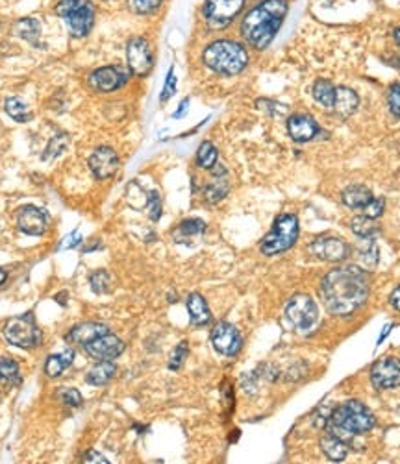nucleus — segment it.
Returning a JSON list of instances; mask_svg holds the SVG:
<instances>
[{
    "label": "nucleus",
    "mask_w": 400,
    "mask_h": 464,
    "mask_svg": "<svg viewBox=\"0 0 400 464\" xmlns=\"http://www.w3.org/2000/svg\"><path fill=\"white\" fill-rule=\"evenodd\" d=\"M371 285L367 274L358 267H341L322 278L321 300L332 315L348 316L367 302Z\"/></svg>",
    "instance_id": "nucleus-1"
},
{
    "label": "nucleus",
    "mask_w": 400,
    "mask_h": 464,
    "mask_svg": "<svg viewBox=\"0 0 400 464\" xmlns=\"http://www.w3.org/2000/svg\"><path fill=\"white\" fill-rule=\"evenodd\" d=\"M287 13V0H261L244 15L241 34L250 47L263 50L273 43Z\"/></svg>",
    "instance_id": "nucleus-2"
},
{
    "label": "nucleus",
    "mask_w": 400,
    "mask_h": 464,
    "mask_svg": "<svg viewBox=\"0 0 400 464\" xmlns=\"http://www.w3.org/2000/svg\"><path fill=\"white\" fill-rule=\"evenodd\" d=\"M374 426H376V420H374L369 409L358 400H348L347 403H343L341 407H338L332 413L330 423H328V431L348 442L356 435L369 433L371 429H374Z\"/></svg>",
    "instance_id": "nucleus-3"
},
{
    "label": "nucleus",
    "mask_w": 400,
    "mask_h": 464,
    "mask_svg": "<svg viewBox=\"0 0 400 464\" xmlns=\"http://www.w3.org/2000/svg\"><path fill=\"white\" fill-rule=\"evenodd\" d=\"M202 59L214 73L235 76L249 65V52L244 50V47L240 43L230 41V39H219L206 47Z\"/></svg>",
    "instance_id": "nucleus-4"
},
{
    "label": "nucleus",
    "mask_w": 400,
    "mask_h": 464,
    "mask_svg": "<svg viewBox=\"0 0 400 464\" xmlns=\"http://www.w3.org/2000/svg\"><path fill=\"white\" fill-rule=\"evenodd\" d=\"M56 15L65 21L73 37H85L95 24V6L89 0H60Z\"/></svg>",
    "instance_id": "nucleus-5"
},
{
    "label": "nucleus",
    "mask_w": 400,
    "mask_h": 464,
    "mask_svg": "<svg viewBox=\"0 0 400 464\" xmlns=\"http://www.w3.org/2000/svg\"><path fill=\"white\" fill-rule=\"evenodd\" d=\"M298 237V218L295 215H282L276 218L275 226L261 241L260 250L265 255L287 252Z\"/></svg>",
    "instance_id": "nucleus-6"
},
{
    "label": "nucleus",
    "mask_w": 400,
    "mask_h": 464,
    "mask_svg": "<svg viewBox=\"0 0 400 464\" xmlns=\"http://www.w3.org/2000/svg\"><path fill=\"white\" fill-rule=\"evenodd\" d=\"M4 337L10 344L22 348V350H32L41 344L43 333L37 328L32 315L15 316L4 325Z\"/></svg>",
    "instance_id": "nucleus-7"
},
{
    "label": "nucleus",
    "mask_w": 400,
    "mask_h": 464,
    "mask_svg": "<svg viewBox=\"0 0 400 464\" xmlns=\"http://www.w3.org/2000/svg\"><path fill=\"white\" fill-rule=\"evenodd\" d=\"M244 0H206L204 19L212 30H224L241 13Z\"/></svg>",
    "instance_id": "nucleus-8"
},
{
    "label": "nucleus",
    "mask_w": 400,
    "mask_h": 464,
    "mask_svg": "<svg viewBox=\"0 0 400 464\" xmlns=\"http://www.w3.org/2000/svg\"><path fill=\"white\" fill-rule=\"evenodd\" d=\"M286 316L295 328L308 330L317 320V304L308 294H295L286 305Z\"/></svg>",
    "instance_id": "nucleus-9"
},
{
    "label": "nucleus",
    "mask_w": 400,
    "mask_h": 464,
    "mask_svg": "<svg viewBox=\"0 0 400 464\" xmlns=\"http://www.w3.org/2000/svg\"><path fill=\"white\" fill-rule=\"evenodd\" d=\"M126 62L130 67L132 74L135 76H146L154 67V57H152L151 45L143 37H134L128 41L126 47Z\"/></svg>",
    "instance_id": "nucleus-10"
},
{
    "label": "nucleus",
    "mask_w": 400,
    "mask_h": 464,
    "mask_svg": "<svg viewBox=\"0 0 400 464\" xmlns=\"http://www.w3.org/2000/svg\"><path fill=\"white\" fill-rule=\"evenodd\" d=\"M212 344L221 356L234 357L241 350L243 341H241L240 331L235 330L234 325L228 322H219L212 331Z\"/></svg>",
    "instance_id": "nucleus-11"
},
{
    "label": "nucleus",
    "mask_w": 400,
    "mask_h": 464,
    "mask_svg": "<svg viewBox=\"0 0 400 464\" xmlns=\"http://www.w3.org/2000/svg\"><path fill=\"white\" fill-rule=\"evenodd\" d=\"M310 253L322 261H330V263H339L350 255V248L345 241L336 237H319L315 239L310 246Z\"/></svg>",
    "instance_id": "nucleus-12"
},
{
    "label": "nucleus",
    "mask_w": 400,
    "mask_h": 464,
    "mask_svg": "<svg viewBox=\"0 0 400 464\" xmlns=\"http://www.w3.org/2000/svg\"><path fill=\"white\" fill-rule=\"evenodd\" d=\"M371 381L378 388H396L400 387V359L385 357L374 363L371 368Z\"/></svg>",
    "instance_id": "nucleus-13"
},
{
    "label": "nucleus",
    "mask_w": 400,
    "mask_h": 464,
    "mask_svg": "<svg viewBox=\"0 0 400 464\" xmlns=\"http://www.w3.org/2000/svg\"><path fill=\"white\" fill-rule=\"evenodd\" d=\"M83 350L97 361H113L125 351V342L115 335H100L83 344Z\"/></svg>",
    "instance_id": "nucleus-14"
},
{
    "label": "nucleus",
    "mask_w": 400,
    "mask_h": 464,
    "mask_svg": "<svg viewBox=\"0 0 400 464\" xmlns=\"http://www.w3.org/2000/svg\"><path fill=\"white\" fill-rule=\"evenodd\" d=\"M126 80H128V74L123 69L108 65V67L97 69L89 76V85L95 91H99V93H113V91L125 85Z\"/></svg>",
    "instance_id": "nucleus-15"
},
{
    "label": "nucleus",
    "mask_w": 400,
    "mask_h": 464,
    "mask_svg": "<svg viewBox=\"0 0 400 464\" xmlns=\"http://www.w3.org/2000/svg\"><path fill=\"white\" fill-rule=\"evenodd\" d=\"M48 215L45 209L36 206H25L17 211V226L22 233L39 237L47 232L48 227Z\"/></svg>",
    "instance_id": "nucleus-16"
},
{
    "label": "nucleus",
    "mask_w": 400,
    "mask_h": 464,
    "mask_svg": "<svg viewBox=\"0 0 400 464\" xmlns=\"http://www.w3.org/2000/svg\"><path fill=\"white\" fill-rule=\"evenodd\" d=\"M89 169L97 180H109L119 171V155L109 146H99L89 157Z\"/></svg>",
    "instance_id": "nucleus-17"
},
{
    "label": "nucleus",
    "mask_w": 400,
    "mask_h": 464,
    "mask_svg": "<svg viewBox=\"0 0 400 464\" xmlns=\"http://www.w3.org/2000/svg\"><path fill=\"white\" fill-rule=\"evenodd\" d=\"M287 132L296 143H306L319 134V124L310 115L296 113L287 119Z\"/></svg>",
    "instance_id": "nucleus-18"
},
{
    "label": "nucleus",
    "mask_w": 400,
    "mask_h": 464,
    "mask_svg": "<svg viewBox=\"0 0 400 464\" xmlns=\"http://www.w3.org/2000/svg\"><path fill=\"white\" fill-rule=\"evenodd\" d=\"M209 171H214V180L209 181L206 189H204V196H206V200L209 204H217L224 198V196L228 195V180H226V169L223 165H219L215 163Z\"/></svg>",
    "instance_id": "nucleus-19"
},
{
    "label": "nucleus",
    "mask_w": 400,
    "mask_h": 464,
    "mask_svg": "<svg viewBox=\"0 0 400 464\" xmlns=\"http://www.w3.org/2000/svg\"><path fill=\"white\" fill-rule=\"evenodd\" d=\"M109 333L108 325L99 324V322H85V324L74 325L73 330L69 331L67 341L73 342V344H85V342L93 341L97 337L106 335Z\"/></svg>",
    "instance_id": "nucleus-20"
},
{
    "label": "nucleus",
    "mask_w": 400,
    "mask_h": 464,
    "mask_svg": "<svg viewBox=\"0 0 400 464\" xmlns=\"http://www.w3.org/2000/svg\"><path fill=\"white\" fill-rule=\"evenodd\" d=\"M359 98L350 87H336V100H333V111L341 117L348 119L358 109Z\"/></svg>",
    "instance_id": "nucleus-21"
},
{
    "label": "nucleus",
    "mask_w": 400,
    "mask_h": 464,
    "mask_svg": "<svg viewBox=\"0 0 400 464\" xmlns=\"http://www.w3.org/2000/svg\"><path fill=\"white\" fill-rule=\"evenodd\" d=\"M187 313H189L191 324L197 325V328L206 325L209 320H212V313H209L206 300L197 293H193L187 296Z\"/></svg>",
    "instance_id": "nucleus-22"
},
{
    "label": "nucleus",
    "mask_w": 400,
    "mask_h": 464,
    "mask_svg": "<svg viewBox=\"0 0 400 464\" xmlns=\"http://www.w3.org/2000/svg\"><path fill=\"white\" fill-rule=\"evenodd\" d=\"M321 449L324 457H328L332 463H341V461L347 459L348 455V444L333 433H330V431L326 435H322Z\"/></svg>",
    "instance_id": "nucleus-23"
},
{
    "label": "nucleus",
    "mask_w": 400,
    "mask_h": 464,
    "mask_svg": "<svg viewBox=\"0 0 400 464\" xmlns=\"http://www.w3.org/2000/svg\"><path fill=\"white\" fill-rule=\"evenodd\" d=\"M373 198H374L373 192H371L369 189L364 185L347 187V189L343 191V195H341V200H343V204L347 207H350V209H364V207L367 206Z\"/></svg>",
    "instance_id": "nucleus-24"
},
{
    "label": "nucleus",
    "mask_w": 400,
    "mask_h": 464,
    "mask_svg": "<svg viewBox=\"0 0 400 464\" xmlns=\"http://www.w3.org/2000/svg\"><path fill=\"white\" fill-rule=\"evenodd\" d=\"M73 361H74L73 350H65L63 353H57V356L56 353H54V356H48L47 363H45V374H47L48 377L56 379V377L62 376L63 372L73 365Z\"/></svg>",
    "instance_id": "nucleus-25"
},
{
    "label": "nucleus",
    "mask_w": 400,
    "mask_h": 464,
    "mask_svg": "<svg viewBox=\"0 0 400 464\" xmlns=\"http://www.w3.org/2000/svg\"><path fill=\"white\" fill-rule=\"evenodd\" d=\"M115 372H117V367H115L113 363L100 361V365H97V367L85 376V381H88V385H91V387H104V385H108V383L113 379Z\"/></svg>",
    "instance_id": "nucleus-26"
},
{
    "label": "nucleus",
    "mask_w": 400,
    "mask_h": 464,
    "mask_svg": "<svg viewBox=\"0 0 400 464\" xmlns=\"http://www.w3.org/2000/svg\"><path fill=\"white\" fill-rule=\"evenodd\" d=\"M19 37L32 43L34 47H39V36H41V22L36 19H21L15 26Z\"/></svg>",
    "instance_id": "nucleus-27"
},
{
    "label": "nucleus",
    "mask_w": 400,
    "mask_h": 464,
    "mask_svg": "<svg viewBox=\"0 0 400 464\" xmlns=\"http://www.w3.org/2000/svg\"><path fill=\"white\" fill-rule=\"evenodd\" d=\"M4 109L6 113L10 115L11 119L17 122H28L32 119L30 109H28L27 102L19 97H10L4 100Z\"/></svg>",
    "instance_id": "nucleus-28"
},
{
    "label": "nucleus",
    "mask_w": 400,
    "mask_h": 464,
    "mask_svg": "<svg viewBox=\"0 0 400 464\" xmlns=\"http://www.w3.org/2000/svg\"><path fill=\"white\" fill-rule=\"evenodd\" d=\"M204 232H206V224H204L200 218H189V220H184L182 224L177 227L174 239L184 243V241H189V239L202 235Z\"/></svg>",
    "instance_id": "nucleus-29"
},
{
    "label": "nucleus",
    "mask_w": 400,
    "mask_h": 464,
    "mask_svg": "<svg viewBox=\"0 0 400 464\" xmlns=\"http://www.w3.org/2000/svg\"><path fill=\"white\" fill-rule=\"evenodd\" d=\"M313 98L321 104L322 108L332 109L333 108V100H336V87L332 83L326 82V80H317L313 83Z\"/></svg>",
    "instance_id": "nucleus-30"
},
{
    "label": "nucleus",
    "mask_w": 400,
    "mask_h": 464,
    "mask_svg": "<svg viewBox=\"0 0 400 464\" xmlns=\"http://www.w3.org/2000/svg\"><path fill=\"white\" fill-rule=\"evenodd\" d=\"M352 232L358 235L359 239H373L376 233L380 232V226L376 218H371L367 215H361V217H356L350 224Z\"/></svg>",
    "instance_id": "nucleus-31"
},
{
    "label": "nucleus",
    "mask_w": 400,
    "mask_h": 464,
    "mask_svg": "<svg viewBox=\"0 0 400 464\" xmlns=\"http://www.w3.org/2000/svg\"><path fill=\"white\" fill-rule=\"evenodd\" d=\"M0 381L11 385V387L21 385V372H19V365L15 361L6 359V357L0 359Z\"/></svg>",
    "instance_id": "nucleus-32"
},
{
    "label": "nucleus",
    "mask_w": 400,
    "mask_h": 464,
    "mask_svg": "<svg viewBox=\"0 0 400 464\" xmlns=\"http://www.w3.org/2000/svg\"><path fill=\"white\" fill-rule=\"evenodd\" d=\"M217 148H215L209 141H204L202 145L198 146V152H197V165L200 167V169H212V167L217 163Z\"/></svg>",
    "instance_id": "nucleus-33"
},
{
    "label": "nucleus",
    "mask_w": 400,
    "mask_h": 464,
    "mask_svg": "<svg viewBox=\"0 0 400 464\" xmlns=\"http://www.w3.org/2000/svg\"><path fill=\"white\" fill-rule=\"evenodd\" d=\"M163 0H128V8L137 15H149L156 11Z\"/></svg>",
    "instance_id": "nucleus-34"
},
{
    "label": "nucleus",
    "mask_w": 400,
    "mask_h": 464,
    "mask_svg": "<svg viewBox=\"0 0 400 464\" xmlns=\"http://www.w3.org/2000/svg\"><path fill=\"white\" fill-rule=\"evenodd\" d=\"M89 283L95 294H106L109 290V274L106 270H97L91 274Z\"/></svg>",
    "instance_id": "nucleus-35"
},
{
    "label": "nucleus",
    "mask_w": 400,
    "mask_h": 464,
    "mask_svg": "<svg viewBox=\"0 0 400 464\" xmlns=\"http://www.w3.org/2000/svg\"><path fill=\"white\" fill-rule=\"evenodd\" d=\"M57 398L62 400V403H65V405H69V407H80L82 405V394H80L76 388H60L57 391Z\"/></svg>",
    "instance_id": "nucleus-36"
},
{
    "label": "nucleus",
    "mask_w": 400,
    "mask_h": 464,
    "mask_svg": "<svg viewBox=\"0 0 400 464\" xmlns=\"http://www.w3.org/2000/svg\"><path fill=\"white\" fill-rule=\"evenodd\" d=\"M67 143H69L67 135H65V134L56 135V137L50 141V145H48L47 152H45V155H43V157H45V160H48V157H56V155H60L63 150H65Z\"/></svg>",
    "instance_id": "nucleus-37"
},
{
    "label": "nucleus",
    "mask_w": 400,
    "mask_h": 464,
    "mask_svg": "<svg viewBox=\"0 0 400 464\" xmlns=\"http://www.w3.org/2000/svg\"><path fill=\"white\" fill-rule=\"evenodd\" d=\"M186 356H187V342H180V344L174 348V351H172L171 361H169V368H171V370H178V368L184 365V361H186Z\"/></svg>",
    "instance_id": "nucleus-38"
},
{
    "label": "nucleus",
    "mask_w": 400,
    "mask_h": 464,
    "mask_svg": "<svg viewBox=\"0 0 400 464\" xmlns=\"http://www.w3.org/2000/svg\"><path fill=\"white\" fill-rule=\"evenodd\" d=\"M146 206H149V217H151L154 222L160 220V217H161V198H160V195H158L156 191H152L151 195H149V198H146Z\"/></svg>",
    "instance_id": "nucleus-39"
},
{
    "label": "nucleus",
    "mask_w": 400,
    "mask_h": 464,
    "mask_svg": "<svg viewBox=\"0 0 400 464\" xmlns=\"http://www.w3.org/2000/svg\"><path fill=\"white\" fill-rule=\"evenodd\" d=\"M174 93H177V76H174V69H171L169 74H167L165 85H163V91H161L160 94V100L161 102H167Z\"/></svg>",
    "instance_id": "nucleus-40"
},
{
    "label": "nucleus",
    "mask_w": 400,
    "mask_h": 464,
    "mask_svg": "<svg viewBox=\"0 0 400 464\" xmlns=\"http://www.w3.org/2000/svg\"><path fill=\"white\" fill-rule=\"evenodd\" d=\"M387 104H389L391 113L400 119V83L391 85L389 93H387Z\"/></svg>",
    "instance_id": "nucleus-41"
},
{
    "label": "nucleus",
    "mask_w": 400,
    "mask_h": 464,
    "mask_svg": "<svg viewBox=\"0 0 400 464\" xmlns=\"http://www.w3.org/2000/svg\"><path fill=\"white\" fill-rule=\"evenodd\" d=\"M385 207V200L384 198H373V200L364 207V215L371 218H378L382 217V213H384Z\"/></svg>",
    "instance_id": "nucleus-42"
},
{
    "label": "nucleus",
    "mask_w": 400,
    "mask_h": 464,
    "mask_svg": "<svg viewBox=\"0 0 400 464\" xmlns=\"http://www.w3.org/2000/svg\"><path fill=\"white\" fill-rule=\"evenodd\" d=\"M83 463H93V464H99V463H102V464H108L109 461L106 459L104 455H100V454H97V451H88V454L83 455Z\"/></svg>",
    "instance_id": "nucleus-43"
},
{
    "label": "nucleus",
    "mask_w": 400,
    "mask_h": 464,
    "mask_svg": "<svg viewBox=\"0 0 400 464\" xmlns=\"http://www.w3.org/2000/svg\"><path fill=\"white\" fill-rule=\"evenodd\" d=\"M391 305H393L396 311H400V287L393 290V294H391Z\"/></svg>",
    "instance_id": "nucleus-44"
},
{
    "label": "nucleus",
    "mask_w": 400,
    "mask_h": 464,
    "mask_svg": "<svg viewBox=\"0 0 400 464\" xmlns=\"http://www.w3.org/2000/svg\"><path fill=\"white\" fill-rule=\"evenodd\" d=\"M187 106H189V98H186V100H184V102H182V106H180V108L177 109V113H174V119H180V117H182V115L186 113Z\"/></svg>",
    "instance_id": "nucleus-45"
},
{
    "label": "nucleus",
    "mask_w": 400,
    "mask_h": 464,
    "mask_svg": "<svg viewBox=\"0 0 400 464\" xmlns=\"http://www.w3.org/2000/svg\"><path fill=\"white\" fill-rule=\"evenodd\" d=\"M393 37H395V43L400 47V28H396V30L393 31Z\"/></svg>",
    "instance_id": "nucleus-46"
},
{
    "label": "nucleus",
    "mask_w": 400,
    "mask_h": 464,
    "mask_svg": "<svg viewBox=\"0 0 400 464\" xmlns=\"http://www.w3.org/2000/svg\"><path fill=\"white\" fill-rule=\"evenodd\" d=\"M6 278H8V274H6V270H4V269H0V285L4 283Z\"/></svg>",
    "instance_id": "nucleus-47"
}]
</instances>
